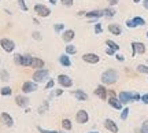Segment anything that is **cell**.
Segmentation results:
<instances>
[{
    "mask_svg": "<svg viewBox=\"0 0 148 133\" xmlns=\"http://www.w3.org/2000/svg\"><path fill=\"white\" fill-rule=\"evenodd\" d=\"M116 81H118V73H116L115 70L108 69L101 74V82L103 84L111 85V84H115Z\"/></svg>",
    "mask_w": 148,
    "mask_h": 133,
    "instance_id": "cell-1",
    "label": "cell"
},
{
    "mask_svg": "<svg viewBox=\"0 0 148 133\" xmlns=\"http://www.w3.org/2000/svg\"><path fill=\"white\" fill-rule=\"evenodd\" d=\"M118 99L121 100V103H129V101H137L141 100V96L138 95L137 92H126V90H122Z\"/></svg>",
    "mask_w": 148,
    "mask_h": 133,
    "instance_id": "cell-2",
    "label": "cell"
},
{
    "mask_svg": "<svg viewBox=\"0 0 148 133\" xmlns=\"http://www.w3.org/2000/svg\"><path fill=\"white\" fill-rule=\"evenodd\" d=\"M48 77V70L45 69H38L33 73V81L34 82H42Z\"/></svg>",
    "mask_w": 148,
    "mask_h": 133,
    "instance_id": "cell-3",
    "label": "cell"
},
{
    "mask_svg": "<svg viewBox=\"0 0 148 133\" xmlns=\"http://www.w3.org/2000/svg\"><path fill=\"white\" fill-rule=\"evenodd\" d=\"M34 12H36L38 16L45 18V16H49L51 10L48 8L47 5H44V4H36V5H34Z\"/></svg>",
    "mask_w": 148,
    "mask_h": 133,
    "instance_id": "cell-4",
    "label": "cell"
},
{
    "mask_svg": "<svg viewBox=\"0 0 148 133\" xmlns=\"http://www.w3.org/2000/svg\"><path fill=\"white\" fill-rule=\"evenodd\" d=\"M0 45H1V48L4 49L5 52H12L15 49V43L12 40H10V38H1L0 40Z\"/></svg>",
    "mask_w": 148,
    "mask_h": 133,
    "instance_id": "cell-5",
    "label": "cell"
},
{
    "mask_svg": "<svg viewBox=\"0 0 148 133\" xmlns=\"http://www.w3.org/2000/svg\"><path fill=\"white\" fill-rule=\"evenodd\" d=\"M82 60H84V62H86V63L96 64L99 60H100V56H99L97 53L88 52V53H84V55H82Z\"/></svg>",
    "mask_w": 148,
    "mask_h": 133,
    "instance_id": "cell-6",
    "label": "cell"
},
{
    "mask_svg": "<svg viewBox=\"0 0 148 133\" xmlns=\"http://www.w3.org/2000/svg\"><path fill=\"white\" fill-rule=\"evenodd\" d=\"M145 52V45L140 41H133L132 43V56L137 55V53H144Z\"/></svg>",
    "mask_w": 148,
    "mask_h": 133,
    "instance_id": "cell-7",
    "label": "cell"
},
{
    "mask_svg": "<svg viewBox=\"0 0 148 133\" xmlns=\"http://www.w3.org/2000/svg\"><path fill=\"white\" fill-rule=\"evenodd\" d=\"M37 89H38V88H37V84L33 82V81H26V82H23V85H22V92H23V93H32V92H36Z\"/></svg>",
    "mask_w": 148,
    "mask_h": 133,
    "instance_id": "cell-8",
    "label": "cell"
},
{
    "mask_svg": "<svg viewBox=\"0 0 148 133\" xmlns=\"http://www.w3.org/2000/svg\"><path fill=\"white\" fill-rule=\"evenodd\" d=\"M58 82L63 86V88H70V86L73 85V80L66 74H59L58 75Z\"/></svg>",
    "mask_w": 148,
    "mask_h": 133,
    "instance_id": "cell-9",
    "label": "cell"
},
{
    "mask_svg": "<svg viewBox=\"0 0 148 133\" xmlns=\"http://www.w3.org/2000/svg\"><path fill=\"white\" fill-rule=\"evenodd\" d=\"M88 119H89V115H88V112L85 111V110H79L77 112V115H75V121L78 123H86Z\"/></svg>",
    "mask_w": 148,
    "mask_h": 133,
    "instance_id": "cell-10",
    "label": "cell"
},
{
    "mask_svg": "<svg viewBox=\"0 0 148 133\" xmlns=\"http://www.w3.org/2000/svg\"><path fill=\"white\" fill-rule=\"evenodd\" d=\"M104 128L107 129V130H110L111 133H118V126H116V123L112 121V119H110V118H107L106 121H104Z\"/></svg>",
    "mask_w": 148,
    "mask_h": 133,
    "instance_id": "cell-11",
    "label": "cell"
},
{
    "mask_svg": "<svg viewBox=\"0 0 148 133\" xmlns=\"http://www.w3.org/2000/svg\"><path fill=\"white\" fill-rule=\"evenodd\" d=\"M0 119H1V122L4 123L5 126H8V128L14 125V119H12V117H11L10 114H7V112H1Z\"/></svg>",
    "mask_w": 148,
    "mask_h": 133,
    "instance_id": "cell-12",
    "label": "cell"
},
{
    "mask_svg": "<svg viewBox=\"0 0 148 133\" xmlns=\"http://www.w3.org/2000/svg\"><path fill=\"white\" fill-rule=\"evenodd\" d=\"M108 104L111 107H114L116 110H122V103L121 100L116 97V96H110V99H108Z\"/></svg>",
    "mask_w": 148,
    "mask_h": 133,
    "instance_id": "cell-13",
    "label": "cell"
},
{
    "mask_svg": "<svg viewBox=\"0 0 148 133\" xmlns=\"http://www.w3.org/2000/svg\"><path fill=\"white\" fill-rule=\"evenodd\" d=\"M95 95L96 96H99L101 100H106L107 99V89L104 88L103 85H99L97 88L95 89Z\"/></svg>",
    "mask_w": 148,
    "mask_h": 133,
    "instance_id": "cell-14",
    "label": "cell"
},
{
    "mask_svg": "<svg viewBox=\"0 0 148 133\" xmlns=\"http://www.w3.org/2000/svg\"><path fill=\"white\" fill-rule=\"evenodd\" d=\"M73 95H74V97H75L77 100H79V101H86V100H88V95L85 93L84 90H81V89L74 90Z\"/></svg>",
    "mask_w": 148,
    "mask_h": 133,
    "instance_id": "cell-15",
    "label": "cell"
},
{
    "mask_svg": "<svg viewBox=\"0 0 148 133\" xmlns=\"http://www.w3.org/2000/svg\"><path fill=\"white\" fill-rule=\"evenodd\" d=\"M108 30H110V33L114 34V36H119L122 33V29L118 23H110V25H108Z\"/></svg>",
    "mask_w": 148,
    "mask_h": 133,
    "instance_id": "cell-16",
    "label": "cell"
},
{
    "mask_svg": "<svg viewBox=\"0 0 148 133\" xmlns=\"http://www.w3.org/2000/svg\"><path fill=\"white\" fill-rule=\"evenodd\" d=\"M15 103L18 104L19 107H26L27 104H29V99H27L26 96H21V95H18L15 97Z\"/></svg>",
    "mask_w": 148,
    "mask_h": 133,
    "instance_id": "cell-17",
    "label": "cell"
},
{
    "mask_svg": "<svg viewBox=\"0 0 148 133\" xmlns=\"http://www.w3.org/2000/svg\"><path fill=\"white\" fill-rule=\"evenodd\" d=\"M103 11H89V12H85V16L88 18V19H97V18H100L103 16Z\"/></svg>",
    "mask_w": 148,
    "mask_h": 133,
    "instance_id": "cell-18",
    "label": "cell"
},
{
    "mask_svg": "<svg viewBox=\"0 0 148 133\" xmlns=\"http://www.w3.org/2000/svg\"><path fill=\"white\" fill-rule=\"evenodd\" d=\"M30 67H33V69H36V70L42 69V67H44V60H42V59H40V58H34V56H33L32 66H30Z\"/></svg>",
    "mask_w": 148,
    "mask_h": 133,
    "instance_id": "cell-19",
    "label": "cell"
},
{
    "mask_svg": "<svg viewBox=\"0 0 148 133\" xmlns=\"http://www.w3.org/2000/svg\"><path fill=\"white\" fill-rule=\"evenodd\" d=\"M74 36H75L74 30H71V29H69V30H64V32H63V41L70 43V41L74 38Z\"/></svg>",
    "mask_w": 148,
    "mask_h": 133,
    "instance_id": "cell-20",
    "label": "cell"
},
{
    "mask_svg": "<svg viewBox=\"0 0 148 133\" xmlns=\"http://www.w3.org/2000/svg\"><path fill=\"white\" fill-rule=\"evenodd\" d=\"M59 62H60V64H62V66H64V67H70V66H71V62H70L69 55H67V53H64V55H60V58H59Z\"/></svg>",
    "mask_w": 148,
    "mask_h": 133,
    "instance_id": "cell-21",
    "label": "cell"
},
{
    "mask_svg": "<svg viewBox=\"0 0 148 133\" xmlns=\"http://www.w3.org/2000/svg\"><path fill=\"white\" fill-rule=\"evenodd\" d=\"M32 59L33 56H30V55H22V66L23 67H30L32 66Z\"/></svg>",
    "mask_w": 148,
    "mask_h": 133,
    "instance_id": "cell-22",
    "label": "cell"
},
{
    "mask_svg": "<svg viewBox=\"0 0 148 133\" xmlns=\"http://www.w3.org/2000/svg\"><path fill=\"white\" fill-rule=\"evenodd\" d=\"M132 21H133V23H134L136 26H144V25H145V19L141 18V16H134Z\"/></svg>",
    "mask_w": 148,
    "mask_h": 133,
    "instance_id": "cell-23",
    "label": "cell"
},
{
    "mask_svg": "<svg viewBox=\"0 0 148 133\" xmlns=\"http://www.w3.org/2000/svg\"><path fill=\"white\" fill-rule=\"evenodd\" d=\"M62 126H63L64 130H70L73 125H71V121H70V119H67V118H64L63 121H62Z\"/></svg>",
    "mask_w": 148,
    "mask_h": 133,
    "instance_id": "cell-24",
    "label": "cell"
},
{
    "mask_svg": "<svg viewBox=\"0 0 148 133\" xmlns=\"http://www.w3.org/2000/svg\"><path fill=\"white\" fill-rule=\"evenodd\" d=\"M106 44L108 45V48H111V49H114V51H118L119 49V45L115 43V41H112V40H107Z\"/></svg>",
    "mask_w": 148,
    "mask_h": 133,
    "instance_id": "cell-25",
    "label": "cell"
},
{
    "mask_svg": "<svg viewBox=\"0 0 148 133\" xmlns=\"http://www.w3.org/2000/svg\"><path fill=\"white\" fill-rule=\"evenodd\" d=\"M75 52H77V48L74 47V45H71V44L66 45V53L67 55H74Z\"/></svg>",
    "mask_w": 148,
    "mask_h": 133,
    "instance_id": "cell-26",
    "label": "cell"
},
{
    "mask_svg": "<svg viewBox=\"0 0 148 133\" xmlns=\"http://www.w3.org/2000/svg\"><path fill=\"white\" fill-rule=\"evenodd\" d=\"M103 14H104V16H108V18H110V16L115 15V10H114V8H106V10L103 11Z\"/></svg>",
    "mask_w": 148,
    "mask_h": 133,
    "instance_id": "cell-27",
    "label": "cell"
},
{
    "mask_svg": "<svg viewBox=\"0 0 148 133\" xmlns=\"http://www.w3.org/2000/svg\"><path fill=\"white\" fill-rule=\"evenodd\" d=\"M137 71H138V73L148 74V66H145V64H138V66H137Z\"/></svg>",
    "mask_w": 148,
    "mask_h": 133,
    "instance_id": "cell-28",
    "label": "cell"
},
{
    "mask_svg": "<svg viewBox=\"0 0 148 133\" xmlns=\"http://www.w3.org/2000/svg\"><path fill=\"white\" fill-rule=\"evenodd\" d=\"M0 92H1V95H3V96H10L12 90H11L10 86H4V88H1V90H0Z\"/></svg>",
    "mask_w": 148,
    "mask_h": 133,
    "instance_id": "cell-29",
    "label": "cell"
},
{
    "mask_svg": "<svg viewBox=\"0 0 148 133\" xmlns=\"http://www.w3.org/2000/svg\"><path fill=\"white\" fill-rule=\"evenodd\" d=\"M0 77H1V80L3 81L10 80V74H8V71H5V70H1V71H0Z\"/></svg>",
    "mask_w": 148,
    "mask_h": 133,
    "instance_id": "cell-30",
    "label": "cell"
},
{
    "mask_svg": "<svg viewBox=\"0 0 148 133\" xmlns=\"http://www.w3.org/2000/svg\"><path fill=\"white\" fill-rule=\"evenodd\" d=\"M129 111H130V110H129L127 107H125V108L122 110V112H121V119H122V121H125V119L127 118V115H129Z\"/></svg>",
    "mask_w": 148,
    "mask_h": 133,
    "instance_id": "cell-31",
    "label": "cell"
},
{
    "mask_svg": "<svg viewBox=\"0 0 148 133\" xmlns=\"http://www.w3.org/2000/svg\"><path fill=\"white\" fill-rule=\"evenodd\" d=\"M53 29H55V32L56 33H60L64 29V23H56V25L53 26Z\"/></svg>",
    "mask_w": 148,
    "mask_h": 133,
    "instance_id": "cell-32",
    "label": "cell"
},
{
    "mask_svg": "<svg viewBox=\"0 0 148 133\" xmlns=\"http://www.w3.org/2000/svg\"><path fill=\"white\" fill-rule=\"evenodd\" d=\"M14 62H15V64H19V66H22V55L16 53L15 56H14Z\"/></svg>",
    "mask_w": 148,
    "mask_h": 133,
    "instance_id": "cell-33",
    "label": "cell"
},
{
    "mask_svg": "<svg viewBox=\"0 0 148 133\" xmlns=\"http://www.w3.org/2000/svg\"><path fill=\"white\" fill-rule=\"evenodd\" d=\"M140 133H148V121H144V122H143Z\"/></svg>",
    "mask_w": 148,
    "mask_h": 133,
    "instance_id": "cell-34",
    "label": "cell"
},
{
    "mask_svg": "<svg viewBox=\"0 0 148 133\" xmlns=\"http://www.w3.org/2000/svg\"><path fill=\"white\" fill-rule=\"evenodd\" d=\"M37 130L40 133H59V132H56V130H47V129L41 128V126H37Z\"/></svg>",
    "mask_w": 148,
    "mask_h": 133,
    "instance_id": "cell-35",
    "label": "cell"
},
{
    "mask_svg": "<svg viewBox=\"0 0 148 133\" xmlns=\"http://www.w3.org/2000/svg\"><path fill=\"white\" fill-rule=\"evenodd\" d=\"M101 32H103L101 23H96V25H95V33H96V34H100Z\"/></svg>",
    "mask_w": 148,
    "mask_h": 133,
    "instance_id": "cell-36",
    "label": "cell"
},
{
    "mask_svg": "<svg viewBox=\"0 0 148 133\" xmlns=\"http://www.w3.org/2000/svg\"><path fill=\"white\" fill-rule=\"evenodd\" d=\"M60 3L63 5H66V7H71L74 3V0H60Z\"/></svg>",
    "mask_w": 148,
    "mask_h": 133,
    "instance_id": "cell-37",
    "label": "cell"
},
{
    "mask_svg": "<svg viewBox=\"0 0 148 133\" xmlns=\"http://www.w3.org/2000/svg\"><path fill=\"white\" fill-rule=\"evenodd\" d=\"M18 4L22 8V11H27V5L25 4V0H18Z\"/></svg>",
    "mask_w": 148,
    "mask_h": 133,
    "instance_id": "cell-38",
    "label": "cell"
},
{
    "mask_svg": "<svg viewBox=\"0 0 148 133\" xmlns=\"http://www.w3.org/2000/svg\"><path fill=\"white\" fill-rule=\"evenodd\" d=\"M32 36H33V38H34V40H37V41H41L42 37H41V34H40L38 32H33Z\"/></svg>",
    "mask_w": 148,
    "mask_h": 133,
    "instance_id": "cell-39",
    "label": "cell"
},
{
    "mask_svg": "<svg viewBox=\"0 0 148 133\" xmlns=\"http://www.w3.org/2000/svg\"><path fill=\"white\" fill-rule=\"evenodd\" d=\"M47 108H48V104L45 103V104H42V106L38 107V112H40V114H42V112H45V110H47Z\"/></svg>",
    "mask_w": 148,
    "mask_h": 133,
    "instance_id": "cell-40",
    "label": "cell"
},
{
    "mask_svg": "<svg viewBox=\"0 0 148 133\" xmlns=\"http://www.w3.org/2000/svg\"><path fill=\"white\" fill-rule=\"evenodd\" d=\"M53 85H55L53 80H49V81L47 82V85H45V89H51V88H53Z\"/></svg>",
    "mask_w": 148,
    "mask_h": 133,
    "instance_id": "cell-41",
    "label": "cell"
},
{
    "mask_svg": "<svg viewBox=\"0 0 148 133\" xmlns=\"http://www.w3.org/2000/svg\"><path fill=\"white\" fill-rule=\"evenodd\" d=\"M141 101H143L144 104H148V93H145V95L141 96Z\"/></svg>",
    "mask_w": 148,
    "mask_h": 133,
    "instance_id": "cell-42",
    "label": "cell"
},
{
    "mask_svg": "<svg viewBox=\"0 0 148 133\" xmlns=\"http://www.w3.org/2000/svg\"><path fill=\"white\" fill-rule=\"evenodd\" d=\"M126 26L127 27H136V25L133 23L132 19H127V21H126Z\"/></svg>",
    "mask_w": 148,
    "mask_h": 133,
    "instance_id": "cell-43",
    "label": "cell"
},
{
    "mask_svg": "<svg viewBox=\"0 0 148 133\" xmlns=\"http://www.w3.org/2000/svg\"><path fill=\"white\" fill-rule=\"evenodd\" d=\"M114 52H115V51H114V49H111V48H107V49H106L107 55H114Z\"/></svg>",
    "mask_w": 148,
    "mask_h": 133,
    "instance_id": "cell-44",
    "label": "cell"
},
{
    "mask_svg": "<svg viewBox=\"0 0 148 133\" xmlns=\"http://www.w3.org/2000/svg\"><path fill=\"white\" fill-rule=\"evenodd\" d=\"M108 3L111 5H115V4H118V0H108Z\"/></svg>",
    "mask_w": 148,
    "mask_h": 133,
    "instance_id": "cell-45",
    "label": "cell"
},
{
    "mask_svg": "<svg viewBox=\"0 0 148 133\" xmlns=\"http://www.w3.org/2000/svg\"><path fill=\"white\" fill-rule=\"evenodd\" d=\"M116 59H118V60H121V62H123V60H125V58H123L122 55H116Z\"/></svg>",
    "mask_w": 148,
    "mask_h": 133,
    "instance_id": "cell-46",
    "label": "cell"
},
{
    "mask_svg": "<svg viewBox=\"0 0 148 133\" xmlns=\"http://www.w3.org/2000/svg\"><path fill=\"white\" fill-rule=\"evenodd\" d=\"M143 3H144V7H145V8L148 10V0H144Z\"/></svg>",
    "mask_w": 148,
    "mask_h": 133,
    "instance_id": "cell-47",
    "label": "cell"
},
{
    "mask_svg": "<svg viewBox=\"0 0 148 133\" xmlns=\"http://www.w3.org/2000/svg\"><path fill=\"white\" fill-rule=\"evenodd\" d=\"M62 92H63V90H62V89L56 90V96H60V95H62Z\"/></svg>",
    "mask_w": 148,
    "mask_h": 133,
    "instance_id": "cell-48",
    "label": "cell"
},
{
    "mask_svg": "<svg viewBox=\"0 0 148 133\" xmlns=\"http://www.w3.org/2000/svg\"><path fill=\"white\" fill-rule=\"evenodd\" d=\"M49 3H51V4H56V3H58V0H49Z\"/></svg>",
    "mask_w": 148,
    "mask_h": 133,
    "instance_id": "cell-49",
    "label": "cell"
},
{
    "mask_svg": "<svg viewBox=\"0 0 148 133\" xmlns=\"http://www.w3.org/2000/svg\"><path fill=\"white\" fill-rule=\"evenodd\" d=\"M133 1H134V3H140L141 0H133Z\"/></svg>",
    "mask_w": 148,
    "mask_h": 133,
    "instance_id": "cell-50",
    "label": "cell"
},
{
    "mask_svg": "<svg viewBox=\"0 0 148 133\" xmlns=\"http://www.w3.org/2000/svg\"><path fill=\"white\" fill-rule=\"evenodd\" d=\"M89 133H99V132H89Z\"/></svg>",
    "mask_w": 148,
    "mask_h": 133,
    "instance_id": "cell-51",
    "label": "cell"
},
{
    "mask_svg": "<svg viewBox=\"0 0 148 133\" xmlns=\"http://www.w3.org/2000/svg\"><path fill=\"white\" fill-rule=\"evenodd\" d=\"M147 37H148V32H147Z\"/></svg>",
    "mask_w": 148,
    "mask_h": 133,
    "instance_id": "cell-52",
    "label": "cell"
},
{
    "mask_svg": "<svg viewBox=\"0 0 148 133\" xmlns=\"http://www.w3.org/2000/svg\"><path fill=\"white\" fill-rule=\"evenodd\" d=\"M59 133H63V132H59Z\"/></svg>",
    "mask_w": 148,
    "mask_h": 133,
    "instance_id": "cell-53",
    "label": "cell"
}]
</instances>
